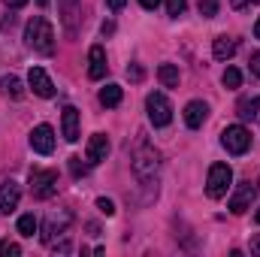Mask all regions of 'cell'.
Returning a JSON list of instances; mask_svg holds the SVG:
<instances>
[{
	"mask_svg": "<svg viewBox=\"0 0 260 257\" xmlns=\"http://www.w3.org/2000/svg\"><path fill=\"white\" fill-rule=\"evenodd\" d=\"M251 73H254V76H260V52H254V55H251Z\"/></svg>",
	"mask_w": 260,
	"mask_h": 257,
	"instance_id": "cell-30",
	"label": "cell"
},
{
	"mask_svg": "<svg viewBox=\"0 0 260 257\" xmlns=\"http://www.w3.org/2000/svg\"><path fill=\"white\" fill-rule=\"evenodd\" d=\"M18 254H21L18 242H9V239H3V242H0V257H18Z\"/></svg>",
	"mask_w": 260,
	"mask_h": 257,
	"instance_id": "cell-25",
	"label": "cell"
},
{
	"mask_svg": "<svg viewBox=\"0 0 260 257\" xmlns=\"http://www.w3.org/2000/svg\"><path fill=\"white\" fill-rule=\"evenodd\" d=\"M30 191L37 200H49L58 191V173L55 170H34L30 173Z\"/></svg>",
	"mask_w": 260,
	"mask_h": 257,
	"instance_id": "cell-6",
	"label": "cell"
},
{
	"mask_svg": "<svg viewBox=\"0 0 260 257\" xmlns=\"http://www.w3.org/2000/svg\"><path fill=\"white\" fill-rule=\"evenodd\" d=\"M257 109H260V97H245V100L236 103L239 118H251V115H257Z\"/></svg>",
	"mask_w": 260,
	"mask_h": 257,
	"instance_id": "cell-21",
	"label": "cell"
},
{
	"mask_svg": "<svg viewBox=\"0 0 260 257\" xmlns=\"http://www.w3.org/2000/svg\"><path fill=\"white\" fill-rule=\"evenodd\" d=\"M157 167H160V154L154 148H148V145H139L136 154H133V173L139 179H151L157 173Z\"/></svg>",
	"mask_w": 260,
	"mask_h": 257,
	"instance_id": "cell-4",
	"label": "cell"
},
{
	"mask_svg": "<svg viewBox=\"0 0 260 257\" xmlns=\"http://www.w3.org/2000/svg\"><path fill=\"white\" fill-rule=\"evenodd\" d=\"M254 37L260 40V18H257V24H254Z\"/></svg>",
	"mask_w": 260,
	"mask_h": 257,
	"instance_id": "cell-36",
	"label": "cell"
},
{
	"mask_svg": "<svg viewBox=\"0 0 260 257\" xmlns=\"http://www.w3.org/2000/svg\"><path fill=\"white\" fill-rule=\"evenodd\" d=\"M251 254L260 257V236H251Z\"/></svg>",
	"mask_w": 260,
	"mask_h": 257,
	"instance_id": "cell-32",
	"label": "cell"
},
{
	"mask_svg": "<svg viewBox=\"0 0 260 257\" xmlns=\"http://www.w3.org/2000/svg\"><path fill=\"white\" fill-rule=\"evenodd\" d=\"M206 118H209V106H206L203 100H191V103L185 106V124H188L191 130L203 127Z\"/></svg>",
	"mask_w": 260,
	"mask_h": 257,
	"instance_id": "cell-15",
	"label": "cell"
},
{
	"mask_svg": "<svg viewBox=\"0 0 260 257\" xmlns=\"http://www.w3.org/2000/svg\"><path fill=\"white\" fill-rule=\"evenodd\" d=\"M27 85L34 88V94L37 97H55V85H52V79H49V73L43 70V67H30V73H27Z\"/></svg>",
	"mask_w": 260,
	"mask_h": 257,
	"instance_id": "cell-7",
	"label": "cell"
},
{
	"mask_svg": "<svg viewBox=\"0 0 260 257\" xmlns=\"http://www.w3.org/2000/svg\"><path fill=\"white\" fill-rule=\"evenodd\" d=\"M18 200H21V188H18V182H3L0 185V212H12L15 206H18Z\"/></svg>",
	"mask_w": 260,
	"mask_h": 257,
	"instance_id": "cell-13",
	"label": "cell"
},
{
	"mask_svg": "<svg viewBox=\"0 0 260 257\" xmlns=\"http://www.w3.org/2000/svg\"><path fill=\"white\" fill-rule=\"evenodd\" d=\"M121 97H124L121 85H106V88L100 91V103H103V106H109V109H112V106H118V103H121Z\"/></svg>",
	"mask_w": 260,
	"mask_h": 257,
	"instance_id": "cell-20",
	"label": "cell"
},
{
	"mask_svg": "<svg viewBox=\"0 0 260 257\" xmlns=\"http://www.w3.org/2000/svg\"><path fill=\"white\" fill-rule=\"evenodd\" d=\"M230 3H233V9H242V6H245L248 0H230Z\"/></svg>",
	"mask_w": 260,
	"mask_h": 257,
	"instance_id": "cell-35",
	"label": "cell"
},
{
	"mask_svg": "<svg viewBox=\"0 0 260 257\" xmlns=\"http://www.w3.org/2000/svg\"><path fill=\"white\" fill-rule=\"evenodd\" d=\"M221 82H224V88H239V85H242V73H239L236 67H227Z\"/></svg>",
	"mask_w": 260,
	"mask_h": 257,
	"instance_id": "cell-23",
	"label": "cell"
},
{
	"mask_svg": "<svg viewBox=\"0 0 260 257\" xmlns=\"http://www.w3.org/2000/svg\"><path fill=\"white\" fill-rule=\"evenodd\" d=\"M145 109H148V118H151L154 127H167V124L173 121V103H170L167 94H160V91H151V94L145 97Z\"/></svg>",
	"mask_w": 260,
	"mask_h": 257,
	"instance_id": "cell-3",
	"label": "cell"
},
{
	"mask_svg": "<svg viewBox=\"0 0 260 257\" xmlns=\"http://www.w3.org/2000/svg\"><path fill=\"white\" fill-rule=\"evenodd\" d=\"M37 3H40V6H49V0H37Z\"/></svg>",
	"mask_w": 260,
	"mask_h": 257,
	"instance_id": "cell-38",
	"label": "cell"
},
{
	"mask_svg": "<svg viewBox=\"0 0 260 257\" xmlns=\"http://www.w3.org/2000/svg\"><path fill=\"white\" fill-rule=\"evenodd\" d=\"M0 94L9 97V100H21V97H24L21 79H18V76H3V79H0Z\"/></svg>",
	"mask_w": 260,
	"mask_h": 257,
	"instance_id": "cell-17",
	"label": "cell"
},
{
	"mask_svg": "<svg viewBox=\"0 0 260 257\" xmlns=\"http://www.w3.org/2000/svg\"><path fill=\"white\" fill-rule=\"evenodd\" d=\"M24 43L34 52H40V55H52L55 52V30H52V24L43 15H34L27 21V27H24Z\"/></svg>",
	"mask_w": 260,
	"mask_h": 257,
	"instance_id": "cell-1",
	"label": "cell"
},
{
	"mask_svg": "<svg viewBox=\"0 0 260 257\" xmlns=\"http://www.w3.org/2000/svg\"><path fill=\"white\" fill-rule=\"evenodd\" d=\"M24 3H27V0H6V6H9V9H21Z\"/></svg>",
	"mask_w": 260,
	"mask_h": 257,
	"instance_id": "cell-34",
	"label": "cell"
},
{
	"mask_svg": "<svg viewBox=\"0 0 260 257\" xmlns=\"http://www.w3.org/2000/svg\"><path fill=\"white\" fill-rule=\"evenodd\" d=\"M139 3H142V9H157L160 0H139Z\"/></svg>",
	"mask_w": 260,
	"mask_h": 257,
	"instance_id": "cell-33",
	"label": "cell"
},
{
	"mask_svg": "<svg viewBox=\"0 0 260 257\" xmlns=\"http://www.w3.org/2000/svg\"><path fill=\"white\" fill-rule=\"evenodd\" d=\"M37 227H40V224H37V218H34L30 212L18 218V233H21V236H34V233H37Z\"/></svg>",
	"mask_w": 260,
	"mask_h": 257,
	"instance_id": "cell-22",
	"label": "cell"
},
{
	"mask_svg": "<svg viewBox=\"0 0 260 257\" xmlns=\"http://www.w3.org/2000/svg\"><path fill=\"white\" fill-rule=\"evenodd\" d=\"M254 221H257V224H260V209H257V212H254Z\"/></svg>",
	"mask_w": 260,
	"mask_h": 257,
	"instance_id": "cell-37",
	"label": "cell"
},
{
	"mask_svg": "<svg viewBox=\"0 0 260 257\" xmlns=\"http://www.w3.org/2000/svg\"><path fill=\"white\" fill-rule=\"evenodd\" d=\"M88 164H103L106 160V154H109V139H106V133H94L91 139H88Z\"/></svg>",
	"mask_w": 260,
	"mask_h": 257,
	"instance_id": "cell-11",
	"label": "cell"
},
{
	"mask_svg": "<svg viewBox=\"0 0 260 257\" xmlns=\"http://www.w3.org/2000/svg\"><path fill=\"white\" fill-rule=\"evenodd\" d=\"M127 76L133 82H142V67H127Z\"/></svg>",
	"mask_w": 260,
	"mask_h": 257,
	"instance_id": "cell-29",
	"label": "cell"
},
{
	"mask_svg": "<svg viewBox=\"0 0 260 257\" xmlns=\"http://www.w3.org/2000/svg\"><path fill=\"white\" fill-rule=\"evenodd\" d=\"M157 79L164 88H179V67L176 64H160L157 67Z\"/></svg>",
	"mask_w": 260,
	"mask_h": 257,
	"instance_id": "cell-19",
	"label": "cell"
},
{
	"mask_svg": "<svg viewBox=\"0 0 260 257\" xmlns=\"http://www.w3.org/2000/svg\"><path fill=\"white\" fill-rule=\"evenodd\" d=\"M61 3V21H64L67 34L76 37L79 30V0H58Z\"/></svg>",
	"mask_w": 260,
	"mask_h": 257,
	"instance_id": "cell-14",
	"label": "cell"
},
{
	"mask_svg": "<svg viewBox=\"0 0 260 257\" xmlns=\"http://www.w3.org/2000/svg\"><path fill=\"white\" fill-rule=\"evenodd\" d=\"M97 209H100L106 218H112V215H115V203H112V200H106V197H100V200H97Z\"/></svg>",
	"mask_w": 260,
	"mask_h": 257,
	"instance_id": "cell-28",
	"label": "cell"
},
{
	"mask_svg": "<svg viewBox=\"0 0 260 257\" xmlns=\"http://www.w3.org/2000/svg\"><path fill=\"white\" fill-rule=\"evenodd\" d=\"M230 185H233V170L227 164H212L209 179H206V197L209 200H221V197H227Z\"/></svg>",
	"mask_w": 260,
	"mask_h": 257,
	"instance_id": "cell-2",
	"label": "cell"
},
{
	"mask_svg": "<svg viewBox=\"0 0 260 257\" xmlns=\"http://www.w3.org/2000/svg\"><path fill=\"white\" fill-rule=\"evenodd\" d=\"M30 148L40 151V154H52L55 151V130L49 124H37L30 130Z\"/></svg>",
	"mask_w": 260,
	"mask_h": 257,
	"instance_id": "cell-8",
	"label": "cell"
},
{
	"mask_svg": "<svg viewBox=\"0 0 260 257\" xmlns=\"http://www.w3.org/2000/svg\"><path fill=\"white\" fill-rule=\"evenodd\" d=\"M254 194H257V188H254L251 182H242V185L236 188V194L230 197V212H233V215H245V212L251 209V203H254Z\"/></svg>",
	"mask_w": 260,
	"mask_h": 257,
	"instance_id": "cell-9",
	"label": "cell"
},
{
	"mask_svg": "<svg viewBox=\"0 0 260 257\" xmlns=\"http://www.w3.org/2000/svg\"><path fill=\"white\" fill-rule=\"evenodd\" d=\"M185 6H188V0H167V12H170V15H176V18L185 12Z\"/></svg>",
	"mask_w": 260,
	"mask_h": 257,
	"instance_id": "cell-27",
	"label": "cell"
},
{
	"mask_svg": "<svg viewBox=\"0 0 260 257\" xmlns=\"http://www.w3.org/2000/svg\"><path fill=\"white\" fill-rule=\"evenodd\" d=\"M106 52H103V46H91V52H88V76L91 79H103L106 76Z\"/></svg>",
	"mask_w": 260,
	"mask_h": 257,
	"instance_id": "cell-12",
	"label": "cell"
},
{
	"mask_svg": "<svg viewBox=\"0 0 260 257\" xmlns=\"http://www.w3.org/2000/svg\"><path fill=\"white\" fill-rule=\"evenodd\" d=\"M212 55H215L218 61H230V58L236 55V40H230V37H218V40L212 43Z\"/></svg>",
	"mask_w": 260,
	"mask_h": 257,
	"instance_id": "cell-18",
	"label": "cell"
},
{
	"mask_svg": "<svg viewBox=\"0 0 260 257\" xmlns=\"http://www.w3.org/2000/svg\"><path fill=\"white\" fill-rule=\"evenodd\" d=\"M197 9H200L203 18H212V15H218V0H200Z\"/></svg>",
	"mask_w": 260,
	"mask_h": 257,
	"instance_id": "cell-24",
	"label": "cell"
},
{
	"mask_svg": "<svg viewBox=\"0 0 260 257\" xmlns=\"http://www.w3.org/2000/svg\"><path fill=\"white\" fill-rule=\"evenodd\" d=\"M106 3H109V9H115V12H118V9H124V6H127V0H106Z\"/></svg>",
	"mask_w": 260,
	"mask_h": 257,
	"instance_id": "cell-31",
	"label": "cell"
},
{
	"mask_svg": "<svg viewBox=\"0 0 260 257\" xmlns=\"http://www.w3.org/2000/svg\"><path fill=\"white\" fill-rule=\"evenodd\" d=\"M221 145L230 154H245L251 148V133H248V127H242V124H233V127H227L221 133Z\"/></svg>",
	"mask_w": 260,
	"mask_h": 257,
	"instance_id": "cell-5",
	"label": "cell"
},
{
	"mask_svg": "<svg viewBox=\"0 0 260 257\" xmlns=\"http://www.w3.org/2000/svg\"><path fill=\"white\" fill-rule=\"evenodd\" d=\"M254 3H260V0H254Z\"/></svg>",
	"mask_w": 260,
	"mask_h": 257,
	"instance_id": "cell-39",
	"label": "cell"
},
{
	"mask_svg": "<svg viewBox=\"0 0 260 257\" xmlns=\"http://www.w3.org/2000/svg\"><path fill=\"white\" fill-rule=\"evenodd\" d=\"M61 130H64L67 142H76L79 139V109L76 106H67L64 115H61Z\"/></svg>",
	"mask_w": 260,
	"mask_h": 257,
	"instance_id": "cell-16",
	"label": "cell"
},
{
	"mask_svg": "<svg viewBox=\"0 0 260 257\" xmlns=\"http://www.w3.org/2000/svg\"><path fill=\"white\" fill-rule=\"evenodd\" d=\"M70 221H73V218H70V212H52V215H49V221H46V227H43V233H40V236H43V242H46V245H49V242H55V236H61V233H64L67 227H70Z\"/></svg>",
	"mask_w": 260,
	"mask_h": 257,
	"instance_id": "cell-10",
	"label": "cell"
},
{
	"mask_svg": "<svg viewBox=\"0 0 260 257\" xmlns=\"http://www.w3.org/2000/svg\"><path fill=\"white\" fill-rule=\"evenodd\" d=\"M70 173H73L76 179H82V176L88 173V164H82V157H70Z\"/></svg>",
	"mask_w": 260,
	"mask_h": 257,
	"instance_id": "cell-26",
	"label": "cell"
}]
</instances>
